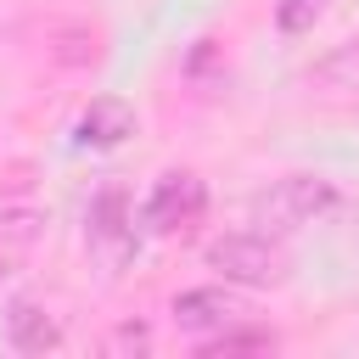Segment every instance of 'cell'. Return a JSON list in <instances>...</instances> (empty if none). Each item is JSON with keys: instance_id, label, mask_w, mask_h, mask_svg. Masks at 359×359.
Returning a JSON list of instances; mask_svg holds the SVG:
<instances>
[{"instance_id": "5b68a950", "label": "cell", "mask_w": 359, "mask_h": 359, "mask_svg": "<svg viewBox=\"0 0 359 359\" xmlns=\"http://www.w3.org/2000/svg\"><path fill=\"white\" fill-rule=\"evenodd\" d=\"M6 348L11 353H50V348H62V325H56V314L45 309V303H34V297H17L11 309H6Z\"/></svg>"}, {"instance_id": "277c9868", "label": "cell", "mask_w": 359, "mask_h": 359, "mask_svg": "<svg viewBox=\"0 0 359 359\" xmlns=\"http://www.w3.org/2000/svg\"><path fill=\"white\" fill-rule=\"evenodd\" d=\"M236 320H247V309H241L224 286H191V292L174 297V325H180L185 337H196V342L219 337V331L236 325Z\"/></svg>"}, {"instance_id": "3957f363", "label": "cell", "mask_w": 359, "mask_h": 359, "mask_svg": "<svg viewBox=\"0 0 359 359\" xmlns=\"http://www.w3.org/2000/svg\"><path fill=\"white\" fill-rule=\"evenodd\" d=\"M202 213H208V185H202L196 174H163V180L151 185L146 208H140L146 230H157V236L191 230V224H196Z\"/></svg>"}, {"instance_id": "7a4b0ae2", "label": "cell", "mask_w": 359, "mask_h": 359, "mask_svg": "<svg viewBox=\"0 0 359 359\" xmlns=\"http://www.w3.org/2000/svg\"><path fill=\"white\" fill-rule=\"evenodd\" d=\"M331 202H337L331 180H320V174H286V180H275L269 191L252 196V224L269 230V236H292V230L314 224Z\"/></svg>"}, {"instance_id": "30bf717a", "label": "cell", "mask_w": 359, "mask_h": 359, "mask_svg": "<svg viewBox=\"0 0 359 359\" xmlns=\"http://www.w3.org/2000/svg\"><path fill=\"white\" fill-rule=\"evenodd\" d=\"M314 79H320V84H337V90H359V39L342 45L337 56H325V62L314 67Z\"/></svg>"}, {"instance_id": "7c38bea8", "label": "cell", "mask_w": 359, "mask_h": 359, "mask_svg": "<svg viewBox=\"0 0 359 359\" xmlns=\"http://www.w3.org/2000/svg\"><path fill=\"white\" fill-rule=\"evenodd\" d=\"M146 348H151V325L146 320H129V325H118L107 337V353H146Z\"/></svg>"}, {"instance_id": "6da1fadb", "label": "cell", "mask_w": 359, "mask_h": 359, "mask_svg": "<svg viewBox=\"0 0 359 359\" xmlns=\"http://www.w3.org/2000/svg\"><path fill=\"white\" fill-rule=\"evenodd\" d=\"M208 269L224 280V286H280L286 280V247L269 236V230H230L219 241H208Z\"/></svg>"}, {"instance_id": "9c48e42d", "label": "cell", "mask_w": 359, "mask_h": 359, "mask_svg": "<svg viewBox=\"0 0 359 359\" xmlns=\"http://www.w3.org/2000/svg\"><path fill=\"white\" fill-rule=\"evenodd\" d=\"M202 353H269L275 348V331H252V325H224L219 337H208V342H196Z\"/></svg>"}, {"instance_id": "8992f818", "label": "cell", "mask_w": 359, "mask_h": 359, "mask_svg": "<svg viewBox=\"0 0 359 359\" xmlns=\"http://www.w3.org/2000/svg\"><path fill=\"white\" fill-rule=\"evenodd\" d=\"M39 236H45V213L39 208H0V280H11L28 258H34V247H39Z\"/></svg>"}, {"instance_id": "8fae6325", "label": "cell", "mask_w": 359, "mask_h": 359, "mask_svg": "<svg viewBox=\"0 0 359 359\" xmlns=\"http://www.w3.org/2000/svg\"><path fill=\"white\" fill-rule=\"evenodd\" d=\"M320 11H325V0H280L275 6V22H280V34H309Z\"/></svg>"}, {"instance_id": "52a82bcc", "label": "cell", "mask_w": 359, "mask_h": 359, "mask_svg": "<svg viewBox=\"0 0 359 359\" xmlns=\"http://www.w3.org/2000/svg\"><path fill=\"white\" fill-rule=\"evenodd\" d=\"M123 135H135V107L123 95H95L79 118V146H95V151H112Z\"/></svg>"}, {"instance_id": "ba28073f", "label": "cell", "mask_w": 359, "mask_h": 359, "mask_svg": "<svg viewBox=\"0 0 359 359\" xmlns=\"http://www.w3.org/2000/svg\"><path fill=\"white\" fill-rule=\"evenodd\" d=\"M129 236H135V213H129V196L112 185V191H101V196L90 202V247L118 252Z\"/></svg>"}]
</instances>
